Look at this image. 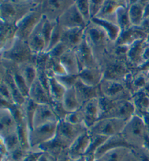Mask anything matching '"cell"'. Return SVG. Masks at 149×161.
<instances>
[{"instance_id":"9f6ffc18","label":"cell","mask_w":149,"mask_h":161,"mask_svg":"<svg viewBox=\"0 0 149 161\" xmlns=\"http://www.w3.org/2000/svg\"><path fill=\"white\" fill-rule=\"evenodd\" d=\"M1 161H10V160H9V159H8V158H4V159L1 160Z\"/></svg>"},{"instance_id":"7dc6e473","label":"cell","mask_w":149,"mask_h":161,"mask_svg":"<svg viewBox=\"0 0 149 161\" xmlns=\"http://www.w3.org/2000/svg\"><path fill=\"white\" fill-rule=\"evenodd\" d=\"M1 99H3L8 102L15 103L10 88L2 80H1Z\"/></svg>"},{"instance_id":"4316f807","label":"cell","mask_w":149,"mask_h":161,"mask_svg":"<svg viewBox=\"0 0 149 161\" xmlns=\"http://www.w3.org/2000/svg\"><path fill=\"white\" fill-rule=\"evenodd\" d=\"M59 61L68 75L74 76H78L79 75L80 72V66L74 50H66L60 57Z\"/></svg>"},{"instance_id":"6da1fadb","label":"cell","mask_w":149,"mask_h":161,"mask_svg":"<svg viewBox=\"0 0 149 161\" xmlns=\"http://www.w3.org/2000/svg\"><path fill=\"white\" fill-rule=\"evenodd\" d=\"M84 40L93 50L98 64L112 51L115 43L111 42L105 30L90 21L84 29Z\"/></svg>"},{"instance_id":"8fae6325","label":"cell","mask_w":149,"mask_h":161,"mask_svg":"<svg viewBox=\"0 0 149 161\" xmlns=\"http://www.w3.org/2000/svg\"><path fill=\"white\" fill-rule=\"evenodd\" d=\"M74 2L68 0L41 2V10L42 15L50 21H58L59 18L74 3Z\"/></svg>"},{"instance_id":"f6af8a7d","label":"cell","mask_w":149,"mask_h":161,"mask_svg":"<svg viewBox=\"0 0 149 161\" xmlns=\"http://www.w3.org/2000/svg\"><path fill=\"white\" fill-rule=\"evenodd\" d=\"M104 0H90L89 1V13H90L91 20L95 18L101 10Z\"/></svg>"},{"instance_id":"d4e9b609","label":"cell","mask_w":149,"mask_h":161,"mask_svg":"<svg viewBox=\"0 0 149 161\" xmlns=\"http://www.w3.org/2000/svg\"><path fill=\"white\" fill-rule=\"evenodd\" d=\"M126 1H114L107 0L104 1L101 10L95 18L99 19L105 20L107 21L116 24V11L121 6L127 4Z\"/></svg>"},{"instance_id":"f1b7e54d","label":"cell","mask_w":149,"mask_h":161,"mask_svg":"<svg viewBox=\"0 0 149 161\" xmlns=\"http://www.w3.org/2000/svg\"><path fill=\"white\" fill-rule=\"evenodd\" d=\"M128 7H129L130 22L132 26L141 27L145 20L144 14H145L146 5L142 3V2L135 1L132 3L128 2Z\"/></svg>"},{"instance_id":"3957f363","label":"cell","mask_w":149,"mask_h":161,"mask_svg":"<svg viewBox=\"0 0 149 161\" xmlns=\"http://www.w3.org/2000/svg\"><path fill=\"white\" fill-rule=\"evenodd\" d=\"M100 67L104 73V79L114 80L122 82L131 72L129 64L123 60V57L116 56L113 53L103 59L100 63Z\"/></svg>"},{"instance_id":"f35d334b","label":"cell","mask_w":149,"mask_h":161,"mask_svg":"<svg viewBox=\"0 0 149 161\" xmlns=\"http://www.w3.org/2000/svg\"><path fill=\"white\" fill-rule=\"evenodd\" d=\"M90 135H91L90 144H89L88 149V151H87L85 155H88V154H94V155H95V153L96 151L98 150V149L99 148V147L101 146L105 141H106L108 138H109L106 136H104L92 134V133H90Z\"/></svg>"},{"instance_id":"277c9868","label":"cell","mask_w":149,"mask_h":161,"mask_svg":"<svg viewBox=\"0 0 149 161\" xmlns=\"http://www.w3.org/2000/svg\"><path fill=\"white\" fill-rule=\"evenodd\" d=\"M40 2L2 1L0 4L1 20L9 24L15 25Z\"/></svg>"},{"instance_id":"9a60e30c","label":"cell","mask_w":149,"mask_h":161,"mask_svg":"<svg viewBox=\"0 0 149 161\" xmlns=\"http://www.w3.org/2000/svg\"><path fill=\"white\" fill-rule=\"evenodd\" d=\"M90 140L91 135L89 130H87L78 136L72 145L68 147L67 149L68 156L73 160H79L83 158L88 151Z\"/></svg>"},{"instance_id":"c3c4849f","label":"cell","mask_w":149,"mask_h":161,"mask_svg":"<svg viewBox=\"0 0 149 161\" xmlns=\"http://www.w3.org/2000/svg\"><path fill=\"white\" fill-rule=\"evenodd\" d=\"M51 105L57 117L58 118L59 121L63 120V119L66 118V117L68 114V112H66L65 109H64L62 102H52Z\"/></svg>"},{"instance_id":"816d5d0a","label":"cell","mask_w":149,"mask_h":161,"mask_svg":"<svg viewBox=\"0 0 149 161\" xmlns=\"http://www.w3.org/2000/svg\"><path fill=\"white\" fill-rule=\"evenodd\" d=\"M58 158L55 157V156L50 155L47 153L42 152L40 157L38 158V161H58Z\"/></svg>"},{"instance_id":"1f68e13d","label":"cell","mask_w":149,"mask_h":161,"mask_svg":"<svg viewBox=\"0 0 149 161\" xmlns=\"http://www.w3.org/2000/svg\"><path fill=\"white\" fill-rule=\"evenodd\" d=\"M62 103H63L64 109L68 113L77 111L82 107L77 98L74 86L66 90Z\"/></svg>"},{"instance_id":"e0dca14e","label":"cell","mask_w":149,"mask_h":161,"mask_svg":"<svg viewBox=\"0 0 149 161\" xmlns=\"http://www.w3.org/2000/svg\"><path fill=\"white\" fill-rule=\"evenodd\" d=\"M146 39L137 40L133 44L128 47L127 52V61L129 65H132L135 67H140L145 63L143 55L145 53L146 47Z\"/></svg>"},{"instance_id":"484cf974","label":"cell","mask_w":149,"mask_h":161,"mask_svg":"<svg viewBox=\"0 0 149 161\" xmlns=\"http://www.w3.org/2000/svg\"><path fill=\"white\" fill-rule=\"evenodd\" d=\"M29 98L36 104L51 103L50 96L47 90L42 86L41 82L36 78L29 88Z\"/></svg>"},{"instance_id":"7bdbcfd3","label":"cell","mask_w":149,"mask_h":161,"mask_svg":"<svg viewBox=\"0 0 149 161\" xmlns=\"http://www.w3.org/2000/svg\"><path fill=\"white\" fill-rule=\"evenodd\" d=\"M68 123L74 124V125H79V124H84L83 116L81 109L77 110V111L70 112L66 115V118L64 119Z\"/></svg>"},{"instance_id":"2e32d148","label":"cell","mask_w":149,"mask_h":161,"mask_svg":"<svg viewBox=\"0 0 149 161\" xmlns=\"http://www.w3.org/2000/svg\"><path fill=\"white\" fill-rule=\"evenodd\" d=\"M78 61L80 66V71L83 69L100 67L99 64L94 56L93 50L89 47L85 40L75 50Z\"/></svg>"},{"instance_id":"db71d44e","label":"cell","mask_w":149,"mask_h":161,"mask_svg":"<svg viewBox=\"0 0 149 161\" xmlns=\"http://www.w3.org/2000/svg\"><path fill=\"white\" fill-rule=\"evenodd\" d=\"M58 161H82V158L79 160H73L72 158H71L69 156H68L67 153V149H66V150H64L63 153L61 154V155H60L58 158Z\"/></svg>"},{"instance_id":"83f0119b","label":"cell","mask_w":149,"mask_h":161,"mask_svg":"<svg viewBox=\"0 0 149 161\" xmlns=\"http://www.w3.org/2000/svg\"><path fill=\"white\" fill-rule=\"evenodd\" d=\"M118 147H129V148H131L127 142L125 141V139H124L121 133L108 138L106 141L96 151V159L101 158L107 152L111 150V149L118 148Z\"/></svg>"},{"instance_id":"836d02e7","label":"cell","mask_w":149,"mask_h":161,"mask_svg":"<svg viewBox=\"0 0 149 161\" xmlns=\"http://www.w3.org/2000/svg\"><path fill=\"white\" fill-rule=\"evenodd\" d=\"M18 69L27 86L30 88V87L37 78V69L35 64L31 62L18 64Z\"/></svg>"},{"instance_id":"b9f144b4","label":"cell","mask_w":149,"mask_h":161,"mask_svg":"<svg viewBox=\"0 0 149 161\" xmlns=\"http://www.w3.org/2000/svg\"><path fill=\"white\" fill-rule=\"evenodd\" d=\"M30 151L25 150L21 147L9 153L8 159L10 161H24Z\"/></svg>"},{"instance_id":"e575fe53","label":"cell","mask_w":149,"mask_h":161,"mask_svg":"<svg viewBox=\"0 0 149 161\" xmlns=\"http://www.w3.org/2000/svg\"><path fill=\"white\" fill-rule=\"evenodd\" d=\"M116 24L120 28L121 31H125L132 27L129 16L128 2L125 5L121 6L116 13Z\"/></svg>"},{"instance_id":"7402d4cb","label":"cell","mask_w":149,"mask_h":161,"mask_svg":"<svg viewBox=\"0 0 149 161\" xmlns=\"http://www.w3.org/2000/svg\"><path fill=\"white\" fill-rule=\"evenodd\" d=\"M146 38H147V35H146L145 30L142 29L141 27L132 26L129 29L121 31L120 35L115 45L117 46L129 47L136 41Z\"/></svg>"},{"instance_id":"5bb4252c","label":"cell","mask_w":149,"mask_h":161,"mask_svg":"<svg viewBox=\"0 0 149 161\" xmlns=\"http://www.w3.org/2000/svg\"><path fill=\"white\" fill-rule=\"evenodd\" d=\"M98 98L89 100L80 108L83 116L84 125L88 129L97 123L100 118V108Z\"/></svg>"},{"instance_id":"52a82bcc","label":"cell","mask_w":149,"mask_h":161,"mask_svg":"<svg viewBox=\"0 0 149 161\" xmlns=\"http://www.w3.org/2000/svg\"><path fill=\"white\" fill-rule=\"evenodd\" d=\"M43 18V15L41 10V2L37 6L30 11L29 13L20 20L16 26L15 36L19 40L27 41L29 36L40 24Z\"/></svg>"},{"instance_id":"8d00e7d4","label":"cell","mask_w":149,"mask_h":161,"mask_svg":"<svg viewBox=\"0 0 149 161\" xmlns=\"http://www.w3.org/2000/svg\"><path fill=\"white\" fill-rule=\"evenodd\" d=\"M131 149L129 147H118L107 152L100 158L103 161H122Z\"/></svg>"},{"instance_id":"d6986e66","label":"cell","mask_w":149,"mask_h":161,"mask_svg":"<svg viewBox=\"0 0 149 161\" xmlns=\"http://www.w3.org/2000/svg\"><path fill=\"white\" fill-rule=\"evenodd\" d=\"M85 28L63 29L61 42L68 50H75L84 40Z\"/></svg>"},{"instance_id":"ab89813d","label":"cell","mask_w":149,"mask_h":161,"mask_svg":"<svg viewBox=\"0 0 149 161\" xmlns=\"http://www.w3.org/2000/svg\"><path fill=\"white\" fill-rule=\"evenodd\" d=\"M80 14L83 17L84 21L89 24L91 21L90 13H89V0H78L75 1Z\"/></svg>"},{"instance_id":"8992f818","label":"cell","mask_w":149,"mask_h":161,"mask_svg":"<svg viewBox=\"0 0 149 161\" xmlns=\"http://www.w3.org/2000/svg\"><path fill=\"white\" fill-rule=\"evenodd\" d=\"M87 130L88 128L84 124L74 125L63 119L58 121L55 139L64 149H68L78 136Z\"/></svg>"},{"instance_id":"d590c367","label":"cell","mask_w":149,"mask_h":161,"mask_svg":"<svg viewBox=\"0 0 149 161\" xmlns=\"http://www.w3.org/2000/svg\"><path fill=\"white\" fill-rule=\"evenodd\" d=\"M131 100L136 109V114L143 115V114L149 112V98L143 91L135 93Z\"/></svg>"},{"instance_id":"7a4b0ae2","label":"cell","mask_w":149,"mask_h":161,"mask_svg":"<svg viewBox=\"0 0 149 161\" xmlns=\"http://www.w3.org/2000/svg\"><path fill=\"white\" fill-rule=\"evenodd\" d=\"M121 134L132 149L144 147L147 130L143 117L135 114L126 123Z\"/></svg>"},{"instance_id":"ac0fdd59","label":"cell","mask_w":149,"mask_h":161,"mask_svg":"<svg viewBox=\"0 0 149 161\" xmlns=\"http://www.w3.org/2000/svg\"><path fill=\"white\" fill-rule=\"evenodd\" d=\"M58 121L51 103L37 104L33 118V128L44 124Z\"/></svg>"},{"instance_id":"ee69618b","label":"cell","mask_w":149,"mask_h":161,"mask_svg":"<svg viewBox=\"0 0 149 161\" xmlns=\"http://www.w3.org/2000/svg\"><path fill=\"white\" fill-rule=\"evenodd\" d=\"M57 80L65 87L66 89H68L74 86V84L77 81L78 76L66 75L63 76H55Z\"/></svg>"},{"instance_id":"7c38bea8","label":"cell","mask_w":149,"mask_h":161,"mask_svg":"<svg viewBox=\"0 0 149 161\" xmlns=\"http://www.w3.org/2000/svg\"><path fill=\"white\" fill-rule=\"evenodd\" d=\"M136 114V109L132 100L115 101L111 109L103 118H115L127 122Z\"/></svg>"},{"instance_id":"d6a6232c","label":"cell","mask_w":149,"mask_h":161,"mask_svg":"<svg viewBox=\"0 0 149 161\" xmlns=\"http://www.w3.org/2000/svg\"><path fill=\"white\" fill-rule=\"evenodd\" d=\"M91 21L103 27L105 30V31L107 32L108 36H109V40H111V42L113 43H116L121 34V29L117 25L114 24V23L107 21V20H105L99 19V18H93L91 20Z\"/></svg>"},{"instance_id":"6f0895ef","label":"cell","mask_w":149,"mask_h":161,"mask_svg":"<svg viewBox=\"0 0 149 161\" xmlns=\"http://www.w3.org/2000/svg\"><path fill=\"white\" fill-rule=\"evenodd\" d=\"M95 161H103V160L100 159V158H97V159H96Z\"/></svg>"},{"instance_id":"603a6c76","label":"cell","mask_w":149,"mask_h":161,"mask_svg":"<svg viewBox=\"0 0 149 161\" xmlns=\"http://www.w3.org/2000/svg\"><path fill=\"white\" fill-rule=\"evenodd\" d=\"M74 88L77 93L78 100L81 106L84 104L89 100L100 96L99 87H91L84 84L77 77V81L74 84Z\"/></svg>"},{"instance_id":"5b68a950","label":"cell","mask_w":149,"mask_h":161,"mask_svg":"<svg viewBox=\"0 0 149 161\" xmlns=\"http://www.w3.org/2000/svg\"><path fill=\"white\" fill-rule=\"evenodd\" d=\"M1 53L2 61L18 65L29 62L34 63L35 60V54L32 53L27 42L19 40L17 37L10 47Z\"/></svg>"},{"instance_id":"cb8c5ba5","label":"cell","mask_w":149,"mask_h":161,"mask_svg":"<svg viewBox=\"0 0 149 161\" xmlns=\"http://www.w3.org/2000/svg\"><path fill=\"white\" fill-rule=\"evenodd\" d=\"M78 78L87 86L98 87L104 79V73L100 67L83 69L78 75Z\"/></svg>"},{"instance_id":"11a10c76","label":"cell","mask_w":149,"mask_h":161,"mask_svg":"<svg viewBox=\"0 0 149 161\" xmlns=\"http://www.w3.org/2000/svg\"><path fill=\"white\" fill-rule=\"evenodd\" d=\"M95 155L94 154H88L82 158V161H95Z\"/></svg>"},{"instance_id":"60d3db41","label":"cell","mask_w":149,"mask_h":161,"mask_svg":"<svg viewBox=\"0 0 149 161\" xmlns=\"http://www.w3.org/2000/svg\"><path fill=\"white\" fill-rule=\"evenodd\" d=\"M62 31H63V28L60 26L58 22L57 21L56 25H55L53 30H52L49 47H48V49L46 53L50 51V50H52V48L55 47V46H56L58 43L61 42Z\"/></svg>"},{"instance_id":"681fc988","label":"cell","mask_w":149,"mask_h":161,"mask_svg":"<svg viewBox=\"0 0 149 161\" xmlns=\"http://www.w3.org/2000/svg\"><path fill=\"white\" fill-rule=\"evenodd\" d=\"M132 149L138 157L140 161H149V149L146 147Z\"/></svg>"},{"instance_id":"f5cc1de1","label":"cell","mask_w":149,"mask_h":161,"mask_svg":"<svg viewBox=\"0 0 149 161\" xmlns=\"http://www.w3.org/2000/svg\"><path fill=\"white\" fill-rule=\"evenodd\" d=\"M122 161H140L138 157L132 149H130V151L127 154Z\"/></svg>"},{"instance_id":"bcb514c9","label":"cell","mask_w":149,"mask_h":161,"mask_svg":"<svg viewBox=\"0 0 149 161\" xmlns=\"http://www.w3.org/2000/svg\"><path fill=\"white\" fill-rule=\"evenodd\" d=\"M68 49L63 43L60 42L56 46H55L52 50L48 51L47 54L51 58H59Z\"/></svg>"},{"instance_id":"4fadbf2b","label":"cell","mask_w":149,"mask_h":161,"mask_svg":"<svg viewBox=\"0 0 149 161\" xmlns=\"http://www.w3.org/2000/svg\"><path fill=\"white\" fill-rule=\"evenodd\" d=\"M58 22L63 29L86 28L88 26V24L84 21L83 17L80 14L75 2L59 18Z\"/></svg>"},{"instance_id":"f546056e","label":"cell","mask_w":149,"mask_h":161,"mask_svg":"<svg viewBox=\"0 0 149 161\" xmlns=\"http://www.w3.org/2000/svg\"><path fill=\"white\" fill-rule=\"evenodd\" d=\"M16 34V26L1 20V52L9 48L14 42Z\"/></svg>"},{"instance_id":"9c48e42d","label":"cell","mask_w":149,"mask_h":161,"mask_svg":"<svg viewBox=\"0 0 149 161\" xmlns=\"http://www.w3.org/2000/svg\"><path fill=\"white\" fill-rule=\"evenodd\" d=\"M100 96L113 101L131 100L132 95L122 82L114 80H103L99 85Z\"/></svg>"},{"instance_id":"74e56055","label":"cell","mask_w":149,"mask_h":161,"mask_svg":"<svg viewBox=\"0 0 149 161\" xmlns=\"http://www.w3.org/2000/svg\"><path fill=\"white\" fill-rule=\"evenodd\" d=\"M1 140L3 142L9 153L21 147L17 131L11 133V134L7 136L4 138L1 137Z\"/></svg>"},{"instance_id":"4dcf8cb0","label":"cell","mask_w":149,"mask_h":161,"mask_svg":"<svg viewBox=\"0 0 149 161\" xmlns=\"http://www.w3.org/2000/svg\"><path fill=\"white\" fill-rule=\"evenodd\" d=\"M66 89L54 75H49V96L52 102H62Z\"/></svg>"},{"instance_id":"ffe728a7","label":"cell","mask_w":149,"mask_h":161,"mask_svg":"<svg viewBox=\"0 0 149 161\" xmlns=\"http://www.w3.org/2000/svg\"><path fill=\"white\" fill-rule=\"evenodd\" d=\"M42 25L43 18L26 41L30 49H31L32 53L35 55L42 53H45L46 48H47V47H46L45 38L44 34H43Z\"/></svg>"},{"instance_id":"f907efd6","label":"cell","mask_w":149,"mask_h":161,"mask_svg":"<svg viewBox=\"0 0 149 161\" xmlns=\"http://www.w3.org/2000/svg\"><path fill=\"white\" fill-rule=\"evenodd\" d=\"M41 153H42V152L40 151L30 150L28 155L26 156V158H25L24 161H38V158L41 155Z\"/></svg>"},{"instance_id":"ba28073f","label":"cell","mask_w":149,"mask_h":161,"mask_svg":"<svg viewBox=\"0 0 149 161\" xmlns=\"http://www.w3.org/2000/svg\"><path fill=\"white\" fill-rule=\"evenodd\" d=\"M58 122L49 123L30 130L29 144L31 150H35L42 144L56 137Z\"/></svg>"},{"instance_id":"30bf717a","label":"cell","mask_w":149,"mask_h":161,"mask_svg":"<svg viewBox=\"0 0 149 161\" xmlns=\"http://www.w3.org/2000/svg\"><path fill=\"white\" fill-rule=\"evenodd\" d=\"M127 122L115 118L100 119L94 124L88 130L92 134L104 136L111 137L113 136L120 134L125 128Z\"/></svg>"},{"instance_id":"44dd1931","label":"cell","mask_w":149,"mask_h":161,"mask_svg":"<svg viewBox=\"0 0 149 161\" xmlns=\"http://www.w3.org/2000/svg\"><path fill=\"white\" fill-rule=\"evenodd\" d=\"M18 123L12 112L7 108L0 109V136L4 138L17 131Z\"/></svg>"}]
</instances>
